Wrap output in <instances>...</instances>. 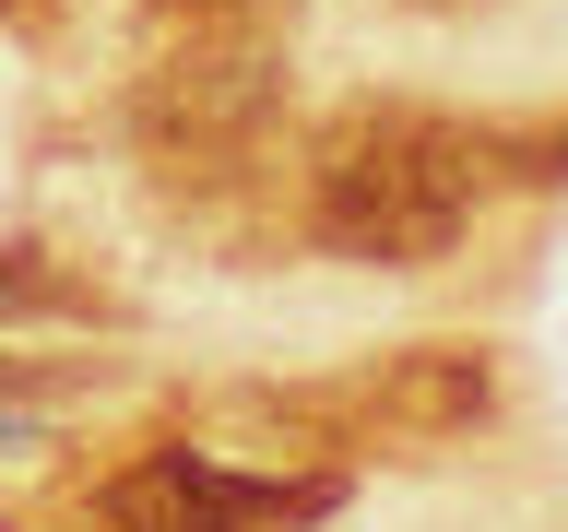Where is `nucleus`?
<instances>
[{
  "label": "nucleus",
  "mask_w": 568,
  "mask_h": 532,
  "mask_svg": "<svg viewBox=\"0 0 568 532\" xmlns=\"http://www.w3.org/2000/svg\"><path fill=\"white\" fill-rule=\"evenodd\" d=\"M344 509V473H225L202 450H142L95 485L106 532H308Z\"/></svg>",
  "instance_id": "7ed1b4c3"
},
{
  "label": "nucleus",
  "mask_w": 568,
  "mask_h": 532,
  "mask_svg": "<svg viewBox=\"0 0 568 532\" xmlns=\"http://www.w3.org/2000/svg\"><path fill=\"white\" fill-rule=\"evenodd\" d=\"M426 12H438V0H426Z\"/></svg>",
  "instance_id": "423d86ee"
},
{
  "label": "nucleus",
  "mask_w": 568,
  "mask_h": 532,
  "mask_svg": "<svg viewBox=\"0 0 568 532\" xmlns=\"http://www.w3.org/2000/svg\"><path fill=\"white\" fill-rule=\"evenodd\" d=\"M296 0H154V24L166 35H202V24H284Z\"/></svg>",
  "instance_id": "39448f33"
},
{
  "label": "nucleus",
  "mask_w": 568,
  "mask_h": 532,
  "mask_svg": "<svg viewBox=\"0 0 568 532\" xmlns=\"http://www.w3.org/2000/svg\"><path fill=\"white\" fill-rule=\"evenodd\" d=\"M486 190H497V131H474L450 106L367 95L308 154V237L332 260H367V273H426L462 248Z\"/></svg>",
  "instance_id": "f257e3e1"
},
{
  "label": "nucleus",
  "mask_w": 568,
  "mask_h": 532,
  "mask_svg": "<svg viewBox=\"0 0 568 532\" xmlns=\"http://www.w3.org/2000/svg\"><path fill=\"white\" fill-rule=\"evenodd\" d=\"M296 426H344V438H474L497 415V355L486 344H390L355 379L296 390Z\"/></svg>",
  "instance_id": "20e7f679"
},
{
  "label": "nucleus",
  "mask_w": 568,
  "mask_h": 532,
  "mask_svg": "<svg viewBox=\"0 0 568 532\" xmlns=\"http://www.w3.org/2000/svg\"><path fill=\"white\" fill-rule=\"evenodd\" d=\"M284 106V24H202L131 83V142L166 166H225Z\"/></svg>",
  "instance_id": "f03ea898"
}]
</instances>
